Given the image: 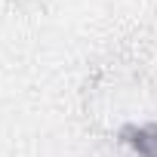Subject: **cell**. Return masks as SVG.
I'll use <instances>...</instances> for the list:
<instances>
[{"mask_svg": "<svg viewBox=\"0 0 157 157\" xmlns=\"http://www.w3.org/2000/svg\"><path fill=\"white\" fill-rule=\"evenodd\" d=\"M120 136L142 157H157V123H148V126H123Z\"/></svg>", "mask_w": 157, "mask_h": 157, "instance_id": "1", "label": "cell"}]
</instances>
